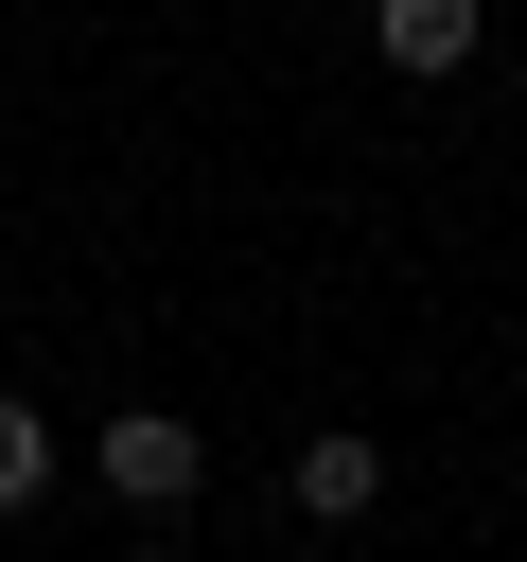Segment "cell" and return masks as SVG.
Masks as SVG:
<instances>
[{"label": "cell", "instance_id": "3957f363", "mask_svg": "<svg viewBox=\"0 0 527 562\" xmlns=\"http://www.w3.org/2000/svg\"><path fill=\"white\" fill-rule=\"evenodd\" d=\"M369 492H386V439H369V422H316V439H299V509H316V527H369Z\"/></svg>", "mask_w": 527, "mask_h": 562}, {"label": "cell", "instance_id": "7a4b0ae2", "mask_svg": "<svg viewBox=\"0 0 527 562\" xmlns=\"http://www.w3.org/2000/svg\"><path fill=\"white\" fill-rule=\"evenodd\" d=\"M474 35H492V0H369V53H386L404 88H439V70H474Z\"/></svg>", "mask_w": 527, "mask_h": 562}, {"label": "cell", "instance_id": "6da1fadb", "mask_svg": "<svg viewBox=\"0 0 527 562\" xmlns=\"http://www.w3.org/2000/svg\"><path fill=\"white\" fill-rule=\"evenodd\" d=\"M88 474H105L123 509H193V492H211V439H193L176 404H123V422H88Z\"/></svg>", "mask_w": 527, "mask_h": 562}, {"label": "cell", "instance_id": "277c9868", "mask_svg": "<svg viewBox=\"0 0 527 562\" xmlns=\"http://www.w3.org/2000/svg\"><path fill=\"white\" fill-rule=\"evenodd\" d=\"M35 492H53V422L0 386V509H35Z\"/></svg>", "mask_w": 527, "mask_h": 562}]
</instances>
